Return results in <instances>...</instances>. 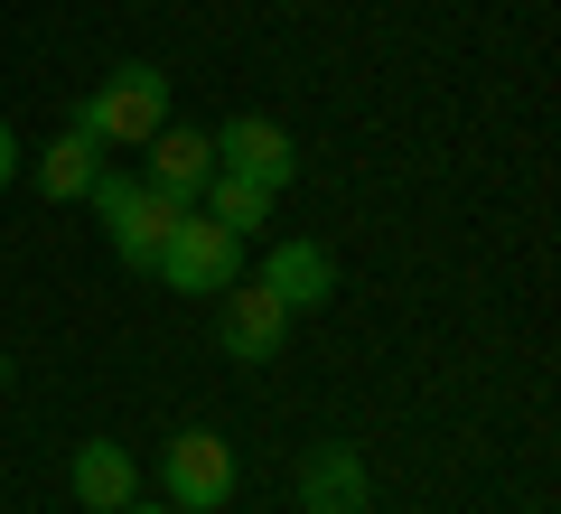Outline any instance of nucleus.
<instances>
[{
    "label": "nucleus",
    "mask_w": 561,
    "mask_h": 514,
    "mask_svg": "<svg viewBox=\"0 0 561 514\" xmlns=\"http://www.w3.org/2000/svg\"><path fill=\"white\" fill-rule=\"evenodd\" d=\"M94 179H103V140H84V132H57V140L38 150V197H47V206H76Z\"/></svg>",
    "instance_id": "11"
},
{
    "label": "nucleus",
    "mask_w": 561,
    "mask_h": 514,
    "mask_svg": "<svg viewBox=\"0 0 561 514\" xmlns=\"http://www.w3.org/2000/svg\"><path fill=\"white\" fill-rule=\"evenodd\" d=\"M66 487H76V505H94V514H122L140 495V477H131V449L122 439H84L76 449V468H66Z\"/></svg>",
    "instance_id": "10"
},
{
    "label": "nucleus",
    "mask_w": 561,
    "mask_h": 514,
    "mask_svg": "<svg viewBox=\"0 0 561 514\" xmlns=\"http://www.w3.org/2000/svg\"><path fill=\"white\" fill-rule=\"evenodd\" d=\"M160 122H169V76H160V66H140V57L113 66V76L76 103V132L103 140V150H140Z\"/></svg>",
    "instance_id": "2"
},
{
    "label": "nucleus",
    "mask_w": 561,
    "mask_h": 514,
    "mask_svg": "<svg viewBox=\"0 0 561 514\" xmlns=\"http://www.w3.org/2000/svg\"><path fill=\"white\" fill-rule=\"evenodd\" d=\"M197 206H206V216L225 225V235H243V243H253L262 225H272V187H253V179H234V169H216V179L197 187Z\"/></svg>",
    "instance_id": "12"
},
{
    "label": "nucleus",
    "mask_w": 561,
    "mask_h": 514,
    "mask_svg": "<svg viewBox=\"0 0 561 514\" xmlns=\"http://www.w3.org/2000/svg\"><path fill=\"white\" fill-rule=\"evenodd\" d=\"M84 206L103 216V243H113L131 272H150V262H160V243L179 235V216H187L179 197H160L150 179H122V169H103V179L84 187Z\"/></svg>",
    "instance_id": "1"
},
{
    "label": "nucleus",
    "mask_w": 561,
    "mask_h": 514,
    "mask_svg": "<svg viewBox=\"0 0 561 514\" xmlns=\"http://www.w3.org/2000/svg\"><path fill=\"white\" fill-rule=\"evenodd\" d=\"M122 514H179V505H140V495H131V505H122Z\"/></svg>",
    "instance_id": "14"
},
{
    "label": "nucleus",
    "mask_w": 561,
    "mask_h": 514,
    "mask_svg": "<svg viewBox=\"0 0 561 514\" xmlns=\"http://www.w3.org/2000/svg\"><path fill=\"white\" fill-rule=\"evenodd\" d=\"M160 487L179 514H216L225 495H234V439L225 431H179L160 449Z\"/></svg>",
    "instance_id": "4"
},
{
    "label": "nucleus",
    "mask_w": 561,
    "mask_h": 514,
    "mask_svg": "<svg viewBox=\"0 0 561 514\" xmlns=\"http://www.w3.org/2000/svg\"><path fill=\"white\" fill-rule=\"evenodd\" d=\"M253 281H262L290 318H309V309H328V299H337V253H328V243H272Z\"/></svg>",
    "instance_id": "7"
},
{
    "label": "nucleus",
    "mask_w": 561,
    "mask_h": 514,
    "mask_svg": "<svg viewBox=\"0 0 561 514\" xmlns=\"http://www.w3.org/2000/svg\"><path fill=\"white\" fill-rule=\"evenodd\" d=\"M365 495H375V477H365L356 439H319V449L300 458V505L309 514H365Z\"/></svg>",
    "instance_id": "8"
},
{
    "label": "nucleus",
    "mask_w": 561,
    "mask_h": 514,
    "mask_svg": "<svg viewBox=\"0 0 561 514\" xmlns=\"http://www.w3.org/2000/svg\"><path fill=\"white\" fill-rule=\"evenodd\" d=\"M20 179V132H10V122H0V187Z\"/></svg>",
    "instance_id": "13"
},
{
    "label": "nucleus",
    "mask_w": 561,
    "mask_h": 514,
    "mask_svg": "<svg viewBox=\"0 0 561 514\" xmlns=\"http://www.w3.org/2000/svg\"><path fill=\"white\" fill-rule=\"evenodd\" d=\"M140 150H150V169H140V179L160 187V197H179V206H197V187L216 179V150H206V132H179V122H160Z\"/></svg>",
    "instance_id": "9"
},
{
    "label": "nucleus",
    "mask_w": 561,
    "mask_h": 514,
    "mask_svg": "<svg viewBox=\"0 0 561 514\" xmlns=\"http://www.w3.org/2000/svg\"><path fill=\"white\" fill-rule=\"evenodd\" d=\"M206 150H216V169H234V179L272 187V197L300 179V140L280 132V122H262V113H234L225 132H206Z\"/></svg>",
    "instance_id": "5"
},
{
    "label": "nucleus",
    "mask_w": 561,
    "mask_h": 514,
    "mask_svg": "<svg viewBox=\"0 0 561 514\" xmlns=\"http://www.w3.org/2000/svg\"><path fill=\"white\" fill-rule=\"evenodd\" d=\"M150 272H160L179 299H216V290H234V281H243V235H225L206 206H187L179 235L160 243V262H150Z\"/></svg>",
    "instance_id": "3"
},
{
    "label": "nucleus",
    "mask_w": 561,
    "mask_h": 514,
    "mask_svg": "<svg viewBox=\"0 0 561 514\" xmlns=\"http://www.w3.org/2000/svg\"><path fill=\"white\" fill-rule=\"evenodd\" d=\"M280 336H290V309H280L262 281H234V290H216V346L234 365H272Z\"/></svg>",
    "instance_id": "6"
}]
</instances>
